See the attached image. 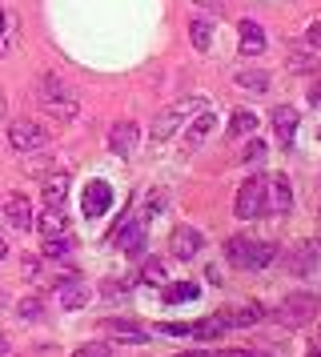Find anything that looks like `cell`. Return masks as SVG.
Here are the masks:
<instances>
[{
	"label": "cell",
	"instance_id": "7",
	"mask_svg": "<svg viewBox=\"0 0 321 357\" xmlns=\"http://www.w3.org/2000/svg\"><path fill=\"white\" fill-rule=\"evenodd\" d=\"M205 249V237H201V229L193 225H177L173 233H169V253H173L177 261H193L197 253Z\"/></svg>",
	"mask_w": 321,
	"mask_h": 357
},
{
	"label": "cell",
	"instance_id": "37",
	"mask_svg": "<svg viewBox=\"0 0 321 357\" xmlns=\"http://www.w3.org/2000/svg\"><path fill=\"white\" fill-rule=\"evenodd\" d=\"M181 357H209L205 349H189V354H181Z\"/></svg>",
	"mask_w": 321,
	"mask_h": 357
},
{
	"label": "cell",
	"instance_id": "9",
	"mask_svg": "<svg viewBox=\"0 0 321 357\" xmlns=\"http://www.w3.org/2000/svg\"><path fill=\"white\" fill-rule=\"evenodd\" d=\"M80 209H84V217H100V213L112 209V185L109 181H89L84 185V197H80Z\"/></svg>",
	"mask_w": 321,
	"mask_h": 357
},
{
	"label": "cell",
	"instance_id": "23",
	"mask_svg": "<svg viewBox=\"0 0 321 357\" xmlns=\"http://www.w3.org/2000/svg\"><path fill=\"white\" fill-rule=\"evenodd\" d=\"M189 36H193V45L201 52H209V45H213V20H205V17H197L189 24Z\"/></svg>",
	"mask_w": 321,
	"mask_h": 357
},
{
	"label": "cell",
	"instance_id": "2",
	"mask_svg": "<svg viewBox=\"0 0 321 357\" xmlns=\"http://www.w3.org/2000/svg\"><path fill=\"white\" fill-rule=\"evenodd\" d=\"M36 97H40V109H45L48 116H57V121H73V116L80 113L77 93H73L61 77H52V73H48V77H40V84H36Z\"/></svg>",
	"mask_w": 321,
	"mask_h": 357
},
{
	"label": "cell",
	"instance_id": "24",
	"mask_svg": "<svg viewBox=\"0 0 321 357\" xmlns=\"http://www.w3.org/2000/svg\"><path fill=\"white\" fill-rule=\"evenodd\" d=\"M257 129V113H249V109H237V113L229 116V137H245V132Z\"/></svg>",
	"mask_w": 321,
	"mask_h": 357
},
{
	"label": "cell",
	"instance_id": "29",
	"mask_svg": "<svg viewBox=\"0 0 321 357\" xmlns=\"http://www.w3.org/2000/svg\"><path fill=\"white\" fill-rule=\"evenodd\" d=\"M141 277L149 281V285H165V261H144V269H141Z\"/></svg>",
	"mask_w": 321,
	"mask_h": 357
},
{
	"label": "cell",
	"instance_id": "40",
	"mask_svg": "<svg viewBox=\"0 0 321 357\" xmlns=\"http://www.w3.org/2000/svg\"><path fill=\"white\" fill-rule=\"evenodd\" d=\"M197 4H209V8H217V0H197Z\"/></svg>",
	"mask_w": 321,
	"mask_h": 357
},
{
	"label": "cell",
	"instance_id": "10",
	"mask_svg": "<svg viewBox=\"0 0 321 357\" xmlns=\"http://www.w3.org/2000/svg\"><path fill=\"white\" fill-rule=\"evenodd\" d=\"M318 261H321V249H318L313 241H301V245H293V249H289L285 269H289L293 277H313Z\"/></svg>",
	"mask_w": 321,
	"mask_h": 357
},
{
	"label": "cell",
	"instance_id": "16",
	"mask_svg": "<svg viewBox=\"0 0 321 357\" xmlns=\"http://www.w3.org/2000/svg\"><path fill=\"white\" fill-rule=\"evenodd\" d=\"M40 197H45L48 209H61L64 197H68V173H48V177L40 181Z\"/></svg>",
	"mask_w": 321,
	"mask_h": 357
},
{
	"label": "cell",
	"instance_id": "22",
	"mask_svg": "<svg viewBox=\"0 0 321 357\" xmlns=\"http://www.w3.org/2000/svg\"><path fill=\"white\" fill-rule=\"evenodd\" d=\"M225 329H229V325H225V317H221V313H213V317H205V321H193V325H189V337L217 341V337L225 333Z\"/></svg>",
	"mask_w": 321,
	"mask_h": 357
},
{
	"label": "cell",
	"instance_id": "1",
	"mask_svg": "<svg viewBox=\"0 0 321 357\" xmlns=\"http://www.w3.org/2000/svg\"><path fill=\"white\" fill-rule=\"evenodd\" d=\"M273 257H277L273 241H257V237H245V233L225 241V261L237 265V269H265Z\"/></svg>",
	"mask_w": 321,
	"mask_h": 357
},
{
	"label": "cell",
	"instance_id": "20",
	"mask_svg": "<svg viewBox=\"0 0 321 357\" xmlns=\"http://www.w3.org/2000/svg\"><path fill=\"white\" fill-rule=\"evenodd\" d=\"M213 125H217V116L209 113V109H201V113L189 121V129H185V145L197 149V145H201V141L209 137V132H213Z\"/></svg>",
	"mask_w": 321,
	"mask_h": 357
},
{
	"label": "cell",
	"instance_id": "26",
	"mask_svg": "<svg viewBox=\"0 0 321 357\" xmlns=\"http://www.w3.org/2000/svg\"><path fill=\"white\" fill-rule=\"evenodd\" d=\"M73 237H68V233H61V237H45V249H40V253H45V257H68V253H73Z\"/></svg>",
	"mask_w": 321,
	"mask_h": 357
},
{
	"label": "cell",
	"instance_id": "3",
	"mask_svg": "<svg viewBox=\"0 0 321 357\" xmlns=\"http://www.w3.org/2000/svg\"><path fill=\"white\" fill-rule=\"evenodd\" d=\"M201 109H209L201 97H185V100H177V105H169V109H160V113L153 116V129H149V132H153V141L165 145V141H169V137H173V132L181 129L193 113H201Z\"/></svg>",
	"mask_w": 321,
	"mask_h": 357
},
{
	"label": "cell",
	"instance_id": "18",
	"mask_svg": "<svg viewBox=\"0 0 321 357\" xmlns=\"http://www.w3.org/2000/svg\"><path fill=\"white\" fill-rule=\"evenodd\" d=\"M105 333L117 337V341H133V345H137V341H149V329L137 325V321H125V317H109V321H105Z\"/></svg>",
	"mask_w": 321,
	"mask_h": 357
},
{
	"label": "cell",
	"instance_id": "13",
	"mask_svg": "<svg viewBox=\"0 0 321 357\" xmlns=\"http://www.w3.org/2000/svg\"><path fill=\"white\" fill-rule=\"evenodd\" d=\"M57 297H61V305H64V309H84L93 293H89V285H84V281L73 273V277H61V285H57Z\"/></svg>",
	"mask_w": 321,
	"mask_h": 357
},
{
	"label": "cell",
	"instance_id": "44",
	"mask_svg": "<svg viewBox=\"0 0 321 357\" xmlns=\"http://www.w3.org/2000/svg\"><path fill=\"white\" fill-rule=\"evenodd\" d=\"M318 141H321V129H318Z\"/></svg>",
	"mask_w": 321,
	"mask_h": 357
},
{
	"label": "cell",
	"instance_id": "8",
	"mask_svg": "<svg viewBox=\"0 0 321 357\" xmlns=\"http://www.w3.org/2000/svg\"><path fill=\"white\" fill-rule=\"evenodd\" d=\"M265 205H269L273 217H281V213L293 209V185H289L285 173H269L265 177Z\"/></svg>",
	"mask_w": 321,
	"mask_h": 357
},
{
	"label": "cell",
	"instance_id": "6",
	"mask_svg": "<svg viewBox=\"0 0 321 357\" xmlns=\"http://www.w3.org/2000/svg\"><path fill=\"white\" fill-rule=\"evenodd\" d=\"M8 145L16 153H40L48 145V132L40 129V121H32V116H16L13 125H8Z\"/></svg>",
	"mask_w": 321,
	"mask_h": 357
},
{
	"label": "cell",
	"instance_id": "31",
	"mask_svg": "<svg viewBox=\"0 0 321 357\" xmlns=\"http://www.w3.org/2000/svg\"><path fill=\"white\" fill-rule=\"evenodd\" d=\"M20 317H24V321L40 317V301H36V297H24V301H20Z\"/></svg>",
	"mask_w": 321,
	"mask_h": 357
},
{
	"label": "cell",
	"instance_id": "33",
	"mask_svg": "<svg viewBox=\"0 0 321 357\" xmlns=\"http://www.w3.org/2000/svg\"><path fill=\"white\" fill-rule=\"evenodd\" d=\"M160 333H173V337H189V325H181V321H169V325H160Z\"/></svg>",
	"mask_w": 321,
	"mask_h": 357
},
{
	"label": "cell",
	"instance_id": "21",
	"mask_svg": "<svg viewBox=\"0 0 321 357\" xmlns=\"http://www.w3.org/2000/svg\"><path fill=\"white\" fill-rule=\"evenodd\" d=\"M225 325L229 329H245V325H257L261 317H265V305H241V309H229V313H221Z\"/></svg>",
	"mask_w": 321,
	"mask_h": 357
},
{
	"label": "cell",
	"instance_id": "14",
	"mask_svg": "<svg viewBox=\"0 0 321 357\" xmlns=\"http://www.w3.org/2000/svg\"><path fill=\"white\" fill-rule=\"evenodd\" d=\"M4 217H8V225L20 229V233H29L32 229V205L24 193H8V201H4Z\"/></svg>",
	"mask_w": 321,
	"mask_h": 357
},
{
	"label": "cell",
	"instance_id": "32",
	"mask_svg": "<svg viewBox=\"0 0 321 357\" xmlns=\"http://www.w3.org/2000/svg\"><path fill=\"white\" fill-rule=\"evenodd\" d=\"M209 357H269V354H257V349H217Z\"/></svg>",
	"mask_w": 321,
	"mask_h": 357
},
{
	"label": "cell",
	"instance_id": "36",
	"mask_svg": "<svg viewBox=\"0 0 321 357\" xmlns=\"http://www.w3.org/2000/svg\"><path fill=\"white\" fill-rule=\"evenodd\" d=\"M4 113H8V100H4V93H0V121H4Z\"/></svg>",
	"mask_w": 321,
	"mask_h": 357
},
{
	"label": "cell",
	"instance_id": "38",
	"mask_svg": "<svg viewBox=\"0 0 321 357\" xmlns=\"http://www.w3.org/2000/svg\"><path fill=\"white\" fill-rule=\"evenodd\" d=\"M0 257H8V241L4 237H0Z\"/></svg>",
	"mask_w": 321,
	"mask_h": 357
},
{
	"label": "cell",
	"instance_id": "39",
	"mask_svg": "<svg viewBox=\"0 0 321 357\" xmlns=\"http://www.w3.org/2000/svg\"><path fill=\"white\" fill-rule=\"evenodd\" d=\"M4 349H8V337H4V333H0V354H4Z\"/></svg>",
	"mask_w": 321,
	"mask_h": 357
},
{
	"label": "cell",
	"instance_id": "11",
	"mask_svg": "<svg viewBox=\"0 0 321 357\" xmlns=\"http://www.w3.org/2000/svg\"><path fill=\"white\" fill-rule=\"evenodd\" d=\"M141 145V129H137V121H117L109 129V149L117 157H133Z\"/></svg>",
	"mask_w": 321,
	"mask_h": 357
},
{
	"label": "cell",
	"instance_id": "4",
	"mask_svg": "<svg viewBox=\"0 0 321 357\" xmlns=\"http://www.w3.org/2000/svg\"><path fill=\"white\" fill-rule=\"evenodd\" d=\"M318 309H321L318 293H289L285 301L273 309V317L285 325V329H301V325H309L318 317Z\"/></svg>",
	"mask_w": 321,
	"mask_h": 357
},
{
	"label": "cell",
	"instance_id": "34",
	"mask_svg": "<svg viewBox=\"0 0 321 357\" xmlns=\"http://www.w3.org/2000/svg\"><path fill=\"white\" fill-rule=\"evenodd\" d=\"M305 40H309L313 49H321V20H318V24H309V33H305Z\"/></svg>",
	"mask_w": 321,
	"mask_h": 357
},
{
	"label": "cell",
	"instance_id": "5",
	"mask_svg": "<svg viewBox=\"0 0 321 357\" xmlns=\"http://www.w3.org/2000/svg\"><path fill=\"white\" fill-rule=\"evenodd\" d=\"M233 209H237L241 221H257V217H265V213H269V205H265V177H261V173H253V177L241 181Z\"/></svg>",
	"mask_w": 321,
	"mask_h": 357
},
{
	"label": "cell",
	"instance_id": "15",
	"mask_svg": "<svg viewBox=\"0 0 321 357\" xmlns=\"http://www.w3.org/2000/svg\"><path fill=\"white\" fill-rule=\"evenodd\" d=\"M237 36H241V56H261L265 52V29L257 20H237Z\"/></svg>",
	"mask_w": 321,
	"mask_h": 357
},
{
	"label": "cell",
	"instance_id": "42",
	"mask_svg": "<svg viewBox=\"0 0 321 357\" xmlns=\"http://www.w3.org/2000/svg\"><path fill=\"white\" fill-rule=\"evenodd\" d=\"M0 36H4V13H0Z\"/></svg>",
	"mask_w": 321,
	"mask_h": 357
},
{
	"label": "cell",
	"instance_id": "35",
	"mask_svg": "<svg viewBox=\"0 0 321 357\" xmlns=\"http://www.w3.org/2000/svg\"><path fill=\"white\" fill-rule=\"evenodd\" d=\"M309 105H313V109H321V81L309 89Z\"/></svg>",
	"mask_w": 321,
	"mask_h": 357
},
{
	"label": "cell",
	"instance_id": "43",
	"mask_svg": "<svg viewBox=\"0 0 321 357\" xmlns=\"http://www.w3.org/2000/svg\"><path fill=\"white\" fill-rule=\"evenodd\" d=\"M309 357H321V354H318V349H313V354H309Z\"/></svg>",
	"mask_w": 321,
	"mask_h": 357
},
{
	"label": "cell",
	"instance_id": "25",
	"mask_svg": "<svg viewBox=\"0 0 321 357\" xmlns=\"http://www.w3.org/2000/svg\"><path fill=\"white\" fill-rule=\"evenodd\" d=\"M237 84H241V89H249V93H265V89H269V73L245 68V73H237Z\"/></svg>",
	"mask_w": 321,
	"mask_h": 357
},
{
	"label": "cell",
	"instance_id": "41",
	"mask_svg": "<svg viewBox=\"0 0 321 357\" xmlns=\"http://www.w3.org/2000/svg\"><path fill=\"white\" fill-rule=\"evenodd\" d=\"M313 345H318V354H321V329H318V337H313Z\"/></svg>",
	"mask_w": 321,
	"mask_h": 357
},
{
	"label": "cell",
	"instance_id": "19",
	"mask_svg": "<svg viewBox=\"0 0 321 357\" xmlns=\"http://www.w3.org/2000/svg\"><path fill=\"white\" fill-rule=\"evenodd\" d=\"M32 229H36L40 237H61V233H68V213L64 209H45L36 221H32Z\"/></svg>",
	"mask_w": 321,
	"mask_h": 357
},
{
	"label": "cell",
	"instance_id": "30",
	"mask_svg": "<svg viewBox=\"0 0 321 357\" xmlns=\"http://www.w3.org/2000/svg\"><path fill=\"white\" fill-rule=\"evenodd\" d=\"M261 157H265V141H249L241 153V161H261Z\"/></svg>",
	"mask_w": 321,
	"mask_h": 357
},
{
	"label": "cell",
	"instance_id": "17",
	"mask_svg": "<svg viewBox=\"0 0 321 357\" xmlns=\"http://www.w3.org/2000/svg\"><path fill=\"white\" fill-rule=\"evenodd\" d=\"M144 229H149V225L137 217V221H128V225L117 229V233H112V241L121 245L125 253H141V249H144Z\"/></svg>",
	"mask_w": 321,
	"mask_h": 357
},
{
	"label": "cell",
	"instance_id": "27",
	"mask_svg": "<svg viewBox=\"0 0 321 357\" xmlns=\"http://www.w3.org/2000/svg\"><path fill=\"white\" fill-rule=\"evenodd\" d=\"M189 297H197V285L193 281H181V285H169L165 289V301L173 305V301H189Z\"/></svg>",
	"mask_w": 321,
	"mask_h": 357
},
{
	"label": "cell",
	"instance_id": "28",
	"mask_svg": "<svg viewBox=\"0 0 321 357\" xmlns=\"http://www.w3.org/2000/svg\"><path fill=\"white\" fill-rule=\"evenodd\" d=\"M73 357H112V345L109 341H89V345L73 349Z\"/></svg>",
	"mask_w": 321,
	"mask_h": 357
},
{
	"label": "cell",
	"instance_id": "12",
	"mask_svg": "<svg viewBox=\"0 0 321 357\" xmlns=\"http://www.w3.org/2000/svg\"><path fill=\"white\" fill-rule=\"evenodd\" d=\"M269 121H273V132H277V145L289 149L293 137H297V109H293V105H277Z\"/></svg>",
	"mask_w": 321,
	"mask_h": 357
}]
</instances>
